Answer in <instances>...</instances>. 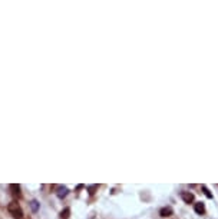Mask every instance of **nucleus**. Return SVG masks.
I'll return each mask as SVG.
<instances>
[{
    "label": "nucleus",
    "instance_id": "nucleus-10",
    "mask_svg": "<svg viewBox=\"0 0 218 219\" xmlns=\"http://www.w3.org/2000/svg\"><path fill=\"white\" fill-rule=\"evenodd\" d=\"M96 189V185H92V186H89V193H93V190Z\"/></svg>",
    "mask_w": 218,
    "mask_h": 219
},
{
    "label": "nucleus",
    "instance_id": "nucleus-1",
    "mask_svg": "<svg viewBox=\"0 0 218 219\" xmlns=\"http://www.w3.org/2000/svg\"><path fill=\"white\" fill-rule=\"evenodd\" d=\"M7 211L9 213L13 216V218H16V219H22L23 218V211H22V208L20 205L17 202H10L7 205Z\"/></svg>",
    "mask_w": 218,
    "mask_h": 219
},
{
    "label": "nucleus",
    "instance_id": "nucleus-8",
    "mask_svg": "<svg viewBox=\"0 0 218 219\" xmlns=\"http://www.w3.org/2000/svg\"><path fill=\"white\" fill-rule=\"evenodd\" d=\"M30 206H32V209L36 212L38 211V201H32V202H30Z\"/></svg>",
    "mask_w": 218,
    "mask_h": 219
},
{
    "label": "nucleus",
    "instance_id": "nucleus-3",
    "mask_svg": "<svg viewBox=\"0 0 218 219\" xmlns=\"http://www.w3.org/2000/svg\"><path fill=\"white\" fill-rule=\"evenodd\" d=\"M194 211L197 212L198 215H202V213H205V206H204V203L202 202H198L194 205Z\"/></svg>",
    "mask_w": 218,
    "mask_h": 219
},
{
    "label": "nucleus",
    "instance_id": "nucleus-9",
    "mask_svg": "<svg viewBox=\"0 0 218 219\" xmlns=\"http://www.w3.org/2000/svg\"><path fill=\"white\" fill-rule=\"evenodd\" d=\"M202 190L205 192V195H207V198H212V195H211V192L208 189H207V186H204L202 185Z\"/></svg>",
    "mask_w": 218,
    "mask_h": 219
},
{
    "label": "nucleus",
    "instance_id": "nucleus-4",
    "mask_svg": "<svg viewBox=\"0 0 218 219\" xmlns=\"http://www.w3.org/2000/svg\"><path fill=\"white\" fill-rule=\"evenodd\" d=\"M67 192H69V189H67L66 186H59V188H58V196L60 199L65 198V196L67 195Z\"/></svg>",
    "mask_w": 218,
    "mask_h": 219
},
{
    "label": "nucleus",
    "instance_id": "nucleus-5",
    "mask_svg": "<svg viewBox=\"0 0 218 219\" xmlns=\"http://www.w3.org/2000/svg\"><path fill=\"white\" fill-rule=\"evenodd\" d=\"M10 189L13 190L12 193L14 195V196H17V198L20 196V186H19V185H16V183H12V185H10Z\"/></svg>",
    "mask_w": 218,
    "mask_h": 219
},
{
    "label": "nucleus",
    "instance_id": "nucleus-6",
    "mask_svg": "<svg viewBox=\"0 0 218 219\" xmlns=\"http://www.w3.org/2000/svg\"><path fill=\"white\" fill-rule=\"evenodd\" d=\"M171 215H172L171 208H162L161 209V216H171Z\"/></svg>",
    "mask_w": 218,
    "mask_h": 219
},
{
    "label": "nucleus",
    "instance_id": "nucleus-2",
    "mask_svg": "<svg viewBox=\"0 0 218 219\" xmlns=\"http://www.w3.org/2000/svg\"><path fill=\"white\" fill-rule=\"evenodd\" d=\"M180 196L182 198V201H184V202H187V203H191L194 201V195L191 193V192H181Z\"/></svg>",
    "mask_w": 218,
    "mask_h": 219
},
{
    "label": "nucleus",
    "instance_id": "nucleus-7",
    "mask_svg": "<svg viewBox=\"0 0 218 219\" xmlns=\"http://www.w3.org/2000/svg\"><path fill=\"white\" fill-rule=\"evenodd\" d=\"M69 213H71V209H69V208H66L65 211H62V213H60V218H62V219H67V218H69Z\"/></svg>",
    "mask_w": 218,
    "mask_h": 219
}]
</instances>
